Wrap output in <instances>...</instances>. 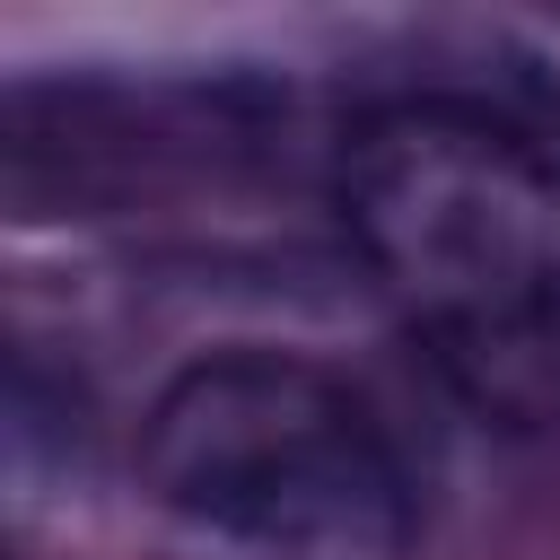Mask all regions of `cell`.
<instances>
[{"label":"cell","mask_w":560,"mask_h":560,"mask_svg":"<svg viewBox=\"0 0 560 560\" xmlns=\"http://www.w3.org/2000/svg\"><path fill=\"white\" fill-rule=\"evenodd\" d=\"M341 228L402 306L446 394L508 429H560V175L472 96H394L332 166Z\"/></svg>","instance_id":"cell-1"},{"label":"cell","mask_w":560,"mask_h":560,"mask_svg":"<svg viewBox=\"0 0 560 560\" xmlns=\"http://www.w3.org/2000/svg\"><path fill=\"white\" fill-rule=\"evenodd\" d=\"M166 560H411V481L368 402L289 350H210L140 420Z\"/></svg>","instance_id":"cell-2"}]
</instances>
